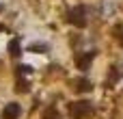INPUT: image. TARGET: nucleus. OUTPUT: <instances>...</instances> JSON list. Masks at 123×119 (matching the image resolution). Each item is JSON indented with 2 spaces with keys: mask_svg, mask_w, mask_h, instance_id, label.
I'll list each match as a JSON object with an SVG mask.
<instances>
[{
  "mask_svg": "<svg viewBox=\"0 0 123 119\" xmlns=\"http://www.w3.org/2000/svg\"><path fill=\"white\" fill-rule=\"evenodd\" d=\"M69 113L74 119H89L93 115V104L86 102V100H80V102H74L69 106Z\"/></svg>",
  "mask_w": 123,
  "mask_h": 119,
  "instance_id": "obj_1",
  "label": "nucleus"
},
{
  "mask_svg": "<svg viewBox=\"0 0 123 119\" xmlns=\"http://www.w3.org/2000/svg\"><path fill=\"white\" fill-rule=\"evenodd\" d=\"M84 15H86V9H84V7H76V9L69 11V22L76 24L78 28H84V26H86V17H84Z\"/></svg>",
  "mask_w": 123,
  "mask_h": 119,
  "instance_id": "obj_2",
  "label": "nucleus"
},
{
  "mask_svg": "<svg viewBox=\"0 0 123 119\" xmlns=\"http://www.w3.org/2000/svg\"><path fill=\"white\" fill-rule=\"evenodd\" d=\"M19 115H22V106H19V104H15V102L4 104V108H2V119H17Z\"/></svg>",
  "mask_w": 123,
  "mask_h": 119,
  "instance_id": "obj_3",
  "label": "nucleus"
},
{
  "mask_svg": "<svg viewBox=\"0 0 123 119\" xmlns=\"http://www.w3.org/2000/svg\"><path fill=\"white\" fill-rule=\"evenodd\" d=\"M93 59H95V52H93V50H91V52H86V54H84V56H80V59H78V67H80V69H82V72H86V69H89V65H91V61H93Z\"/></svg>",
  "mask_w": 123,
  "mask_h": 119,
  "instance_id": "obj_4",
  "label": "nucleus"
},
{
  "mask_svg": "<svg viewBox=\"0 0 123 119\" xmlns=\"http://www.w3.org/2000/svg\"><path fill=\"white\" fill-rule=\"evenodd\" d=\"M76 89H78L80 93H86V91L93 89V82H91L89 78H78V80H76Z\"/></svg>",
  "mask_w": 123,
  "mask_h": 119,
  "instance_id": "obj_5",
  "label": "nucleus"
},
{
  "mask_svg": "<svg viewBox=\"0 0 123 119\" xmlns=\"http://www.w3.org/2000/svg\"><path fill=\"white\" fill-rule=\"evenodd\" d=\"M9 54H11V56H15V59L22 54V48H19V39H11V41H9Z\"/></svg>",
  "mask_w": 123,
  "mask_h": 119,
  "instance_id": "obj_6",
  "label": "nucleus"
},
{
  "mask_svg": "<svg viewBox=\"0 0 123 119\" xmlns=\"http://www.w3.org/2000/svg\"><path fill=\"white\" fill-rule=\"evenodd\" d=\"M28 52L43 54V52H48V43H43V41H35V43H30V46H28Z\"/></svg>",
  "mask_w": 123,
  "mask_h": 119,
  "instance_id": "obj_7",
  "label": "nucleus"
},
{
  "mask_svg": "<svg viewBox=\"0 0 123 119\" xmlns=\"http://www.w3.org/2000/svg\"><path fill=\"white\" fill-rule=\"evenodd\" d=\"M43 119H61V113L52 106V108H48V111L43 113Z\"/></svg>",
  "mask_w": 123,
  "mask_h": 119,
  "instance_id": "obj_8",
  "label": "nucleus"
},
{
  "mask_svg": "<svg viewBox=\"0 0 123 119\" xmlns=\"http://www.w3.org/2000/svg\"><path fill=\"white\" fill-rule=\"evenodd\" d=\"M15 89H17L19 93H26V91H28V82H17V87H15Z\"/></svg>",
  "mask_w": 123,
  "mask_h": 119,
  "instance_id": "obj_9",
  "label": "nucleus"
},
{
  "mask_svg": "<svg viewBox=\"0 0 123 119\" xmlns=\"http://www.w3.org/2000/svg\"><path fill=\"white\" fill-rule=\"evenodd\" d=\"M17 72H19V74H28V72H30V67H28V65H19V67H17Z\"/></svg>",
  "mask_w": 123,
  "mask_h": 119,
  "instance_id": "obj_10",
  "label": "nucleus"
},
{
  "mask_svg": "<svg viewBox=\"0 0 123 119\" xmlns=\"http://www.w3.org/2000/svg\"><path fill=\"white\" fill-rule=\"evenodd\" d=\"M119 39H121V41H123V35H121V37H119Z\"/></svg>",
  "mask_w": 123,
  "mask_h": 119,
  "instance_id": "obj_11",
  "label": "nucleus"
},
{
  "mask_svg": "<svg viewBox=\"0 0 123 119\" xmlns=\"http://www.w3.org/2000/svg\"><path fill=\"white\" fill-rule=\"evenodd\" d=\"M0 11H2V4H0Z\"/></svg>",
  "mask_w": 123,
  "mask_h": 119,
  "instance_id": "obj_12",
  "label": "nucleus"
}]
</instances>
